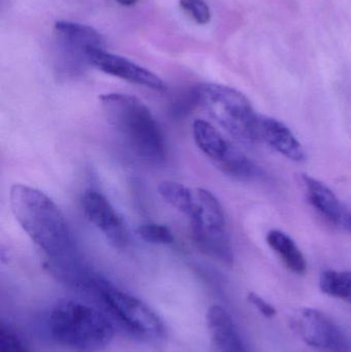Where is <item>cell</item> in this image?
I'll list each match as a JSON object with an SVG mask.
<instances>
[{
    "instance_id": "6da1fadb",
    "label": "cell",
    "mask_w": 351,
    "mask_h": 352,
    "mask_svg": "<svg viewBox=\"0 0 351 352\" xmlns=\"http://www.w3.org/2000/svg\"><path fill=\"white\" fill-rule=\"evenodd\" d=\"M10 204L20 227L51 260V268L76 262L67 221L49 196L32 186L14 184Z\"/></svg>"
},
{
    "instance_id": "7a4b0ae2",
    "label": "cell",
    "mask_w": 351,
    "mask_h": 352,
    "mask_svg": "<svg viewBox=\"0 0 351 352\" xmlns=\"http://www.w3.org/2000/svg\"><path fill=\"white\" fill-rule=\"evenodd\" d=\"M107 121L132 153L150 165L163 164L167 146L161 126L137 97L123 93L101 95Z\"/></svg>"
},
{
    "instance_id": "3957f363",
    "label": "cell",
    "mask_w": 351,
    "mask_h": 352,
    "mask_svg": "<svg viewBox=\"0 0 351 352\" xmlns=\"http://www.w3.org/2000/svg\"><path fill=\"white\" fill-rule=\"evenodd\" d=\"M53 340L80 352H98L106 349L115 336L113 324L98 309L78 301L56 306L47 320Z\"/></svg>"
},
{
    "instance_id": "277c9868",
    "label": "cell",
    "mask_w": 351,
    "mask_h": 352,
    "mask_svg": "<svg viewBox=\"0 0 351 352\" xmlns=\"http://www.w3.org/2000/svg\"><path fill=\"white\" fill-rule=\"evenodd\" d=\"M89 289L96 294L109 314L134 338L150 344L164 342L167 337L164 322L142 300L97 275Z\"/></svg>"
},
{
    "instance_id": "5b68a950",
    "label": "cell",
    "mask_w": 351,
    "mask_h": 352,
    "mask_svg": "<svg viewBox=\"0 0 351 352\" xmlns=\"http://www.w3.org/2000/svg\"><path fill=\"white\" fill-rule=\"evenodd\" d=\"M196 90L200 107L233 138L247 144L260 142V116L242 93L216 84L201 85Z\"/></svg>"
},
{
    "instance_id": "8992f818",
    "label": "cell",
    "mask_w": 351,
    "mask_h": 352,
    "mask_svg": "<svg viewBox=\"0 0 351 352\" xmlns=\"http://www.w3.org/2000/svg\"><path fill=\"white\" fill-rule=\"evenodd\" d=\"M195 195L197 207L190 217L194 241L204 254L232 266L234 254L220 201L205 188H196Z\"/></svg>"
},
{
    "instance_id": "52a82bcc",
    "label": "cell",
    "mask_w": 351,
    "mask_h": 352,
    "mask_svg": "<svg viewBox=\"0 0 351 352\" xmlns=\"http://www.w3.org/2000/svg\"><path fill=\"white\" fill-rule=\"evenodd\" d=\"M303 340L321 352H351L348 337L329 316L313 308L300 310L294 320Z\"/></svg>"
},
{
    "instance_id": "ba28073f",
    "label": "cell",
    "mask_w": 351,
    "mask_h": 352,
    "mask_svg": "<svg viewBox=\"0 0 351 352\" xmlns=\"http://www.w3.org/2000/svg\"><path fill=\"white\" fill-rule=\"evenodd\" d=\"M82 205L89 221L102 232L115 248H126L129 242L127 227L104 195L98 190H86L82 195Z\"/></svg>"
},
{
    "instance_id": "9c48e42d",
    "label": "cell",
    "mask_w": 351,
    "mask_h": 352,
    "mask_svg": "<svg viewBox=\"0 0 351 352\" xmlns=\"http://www.w3.org/2000/svg\"><path fill=\"white\" fill-rule=\"evenodd\" d=\"M84 55L94 67L109 76L157 91L165 89L164 82L157 74L125 57L109 53L103 49H89L84 52Z\"/></svg>"
},
{
    "instance_id": "30bf717a",
    "label": "cell",
    "mask_w": 351,
    "mask_h": 352,
    "mask_svg": "<svg viewBox=\"0 0 351 352\" xmlns=\"http://www.w3.org/2000/svg\"><path fill=\"white\" fill-rule=\"evenodd\" d=\"M207 327L214 352H247L230 314L218 305L207 312Z\"/></svg>"
},
{
    "instance_id": "8fae6325",
    "label": "cell",
    "mask_w": 351,
    "mask_h": 352,
    "mask_svg": "<svg viewBox=\"0 0 351 352\" xmlns=\"http://www.w3.org/2000/svg\"><path fill=\"white\" fill-rule=\"evenodd\" d=\"M259 140L269 144L282 156L295 162L305 159V151L293 132L284 123L273 118H259Z\"/></svg>"
},
{
    "instance_id": "7c38bea8",
    "label": "cell",
    "mask_w": 351,
    "mask_h": 352,
    "mask_svg": "<svg viewBox=\"0 0 351 352\" xmlns=\"http://www.w3.org/2000/svg\"><path fill=\"white\" fill-rule=\"evenodd\" d=\"M302 182L307 198L313 208L329 223L341 227L346 213V206L338 200L333 190L313 176L302 175Z\"/></svg>"
},
{
    "instance_id": "4fadbf2b",
    "label": "cell",
    "mask_w": 351,
    "mask_h": 352,
    "mask_svg": "<svg viewBox=\"0 0 351 352\" xmlns=\"http://www.w3.org/2000/svg\"><path fill=\"white\" fill-rule=\"evenodd\" d=\"M193 134L198 148L214 165L218 164L227 156L232 146L212 124L204 120L194 122Z\"/></svg>"
},
{
    "instance_id": "5bb4252c",
    "label": "cell",
    "mask_w": 351,
    "mask_h": 352,
    "mask_svg": "<svg viewBox=\"0 0 351 352\" xmlns=\"http://www.w3.org/2000/svg\"><path fill=\"white\" fill-rule=\"evenodd\" d=\"M268 245L278 254L286 268L298 275L306 272L307 264L294 240L280 230H271L266 236Z\"/></svg>"
},
{
    "instance_id": "9a60e30c",
    "label": "cell",
    "mask_w": 351,
    "mask_h": 352,
    "mask_svg": "<svg viewBox=\"0 0 351 352\" xmlns=\"http://www.w3.org/2000/svg\"><path fill=\"white\" fill-rule=\"evenodd\" d=\"M55 29L67 43L84 50V53L89 49L104 47V38L93 27L69 21H57Z\"/></svg>"
},
{
    "instance_id": "2e32d148",
    "label": "cell",
    "mask_w": 351,
    "mask_h": 352,
    "mask_svg": "<svg viewBox=\"0 0 351 352\" xmlns=\"http://www.w3.org/2000/svg\"><path fill=\"white\" fill-rule=\"evenodd\" d=\"M216 166L224 175L241 182H251L263 175L262 169L233 144L227 156Z\"/></svg>"
},
{
    "instance_id": "e0dca14e",
    "label": "cell",
    "mask_w": 351,
    "mask_h": 352,
    "mask_svg": "<svg viewBox=\"0 0 351 352\" xmlns=\"http://www.w3.org/2000/svg\"><path fill=\"white\" fill-rule=\"evenodd\" d=\"M158 190L159 194L168 204L187 215L188 217H191L195 212L197 207L195 190L193 192L188 186L172 180H165L161 182L159 184Z\"/></svg>"
},
{
    "instance_id": "ac0fdd59",
    "label": "cell",
    "mask_w": 351,
    "mask_h": 352,
    "mask_svg": "<svg viewBox=\"0 0 351 352\" xmlns=\"http://www.w3.org/2000/svg\"><path fill=\"white\" fill-rule=\"evenodd\" d=\"M319 287L326 295L351 303V272L325 271L319 277Z\"/></svg>"
},
{
    "instance_id": "d6986e66",
    "label": "cell",
    "mask_w": 351,
    "mask_h": 352,
    "mask_svg": "<svg viewBox=\"0 0 351 352\" xmlns=\"http://www.w3.org/2000/svg\"><path fill=\"white\" fill-rule=\"evenodd\" d=\"M138 235L144 241L152 244H171L174 240L172 232L164 225L146 223L137 230Z\"/></svg>"
},
{
    "instance_id": "ffe728a7",
    "label": "cell",
    "mask_w": 351,
    "mask_h": 352,
    "mask_svg": "<svg viewBox=\"0 0 351 352\" xmlns=\"http://www.w3.org/2000/svg\"><path fill=\"white\" fill-rule=\"evenodd\" d=\"M0 352H32L24 339L8 324L0 326Z\"/></svg>"
},
{
    "instance_id": "44dd1931",
    "label": "cell",
    "mask_w": 351,
    "mask_h": 352,
    "mask_svg": "<svg viewBox=\"0 0 351 352\" xmlns=\"http://www.w3.org/2000/svg\"><path fill=\"white\" fill-rule=\"evenodd\" d=\"M179 6L198 24H207L212 19L210 6L204 0H179Z\"/></svg>"
},
{
    "instance_id": "7402d4cb",
    "label": "cell",
    "mask_w": 351,
    "mask_h": 352,
    "mask_svg": "<svg viewBox=\"0 0 351 352\" xmlns=\"http://www.w3.org/2000/svg\"><path fill=\"white\" fill-rule=\"evenodd\" d=\"M249 301L256 306L258 310L261 312L266 318H273L276 314V310L274 309L273 306L270 305L269 303L265 301L263 298L259 297L256 294L251 293L249 295Z\"/></svg>"
},
{
    "instance_id": "603a6c76",
    "label": "cell",
    "mask_w": 351,
    "mask_h": 352,
    "mask_svg": "<svg viewBox=\"0 0 351 352\" xmlns=\"http://www.w3.org/2000/svg\"><path fill=\"white\" fill-rule=\"evenodd\" d=\"M117 1L122 4V6H132L137 3L139 0H117Z\"/></svg>"
},
{
    "instance_id": "cb8c5ba5",
    "label": "cell",
    "mask_w": 351,
    "mask_h": 352,
    "mask_svg": "<svg viewBox=\"0 0 351 352\" xmlns=\"http://www.w3.org/2000/svg\"><path fill=\"white\" fill-rule=\"evenodd\" d=\"M348 208H350V210L351 211V201H350V205H348Z\"/></svg>"
}]
</instances>
